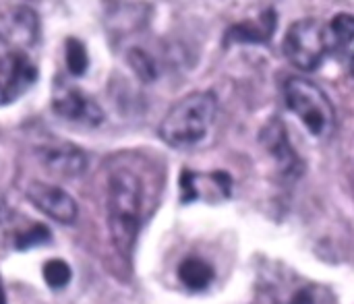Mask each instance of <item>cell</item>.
Segmentation results:
<instances>
[{
  "instance_id": "14",
  "label": "cell",
  "mask_w": 354,
  "mask_h": 304,
  "mask_svg": "<svg viewBox=\"0 0 354 304\" xmlns=\"http://www.w3.org/2000/svg\"><path fill=\"white\" fill-rule=\"evenodd\" d=\"M178 280L183 282V286H187L191 292H203L212 286L214 278H216V269L212 267V263L199 259V257H187L180 261L178 265Z\"/></svg>"
},
{
  "instance_id": "5",
  "label": "cell",
  "mask_w": 354,
  "mask_h": 304,
  "mask_svg": "<svg viewBox=\"0 0 354 304\" xmlns=\"http://www.w3.org/2000/svg\"><path fill=\"white\" fill-rule=\"evenodd\" d=\"M178 180H180L178 184H180L183 203H195V201L218 203L232 197V176L224 170L195 172L185 168Z\"/></svg>"
},
{
  "instance_id": "8",
  "label": "cell",
  "mask_w": 354,
  "mask_h": 304,
  "mask_svg": "<svg viewBox=\"0 0 354 304\" xmlns=\"http://www.w3.org/2000/svg\"><path fill=\"white\" fill-rule=\"evenodd\" d=\"M27 199L31 201L33 207H37L39 211H44L48 218L56 220L58 224H75L79 207L75 203V199L62 191L56 184H48V182H31L27 187Z\"/></svg>"
},
{
  "instance_id": "11",
  "label": "cell",
  "mask_w": 354,
  "mask_h": 304,
  "mask_svg": "<svg viewBox=\"0 0 354 304\" xmlns=\"http://www.w3.org/2000/svg\"><path fill=\"white\" fill-rule=\"evenodd\" d=\"M37 17L25 4H17L0 17V35L19 46L33 44L37 39Z\"/></svg>"
},
{
  "instance_id": "21",
  "label": "cell",
  "mask_w": 354,
  "mask_h": 304,
  "mask_svg": "<svg viewBox=\"0 0 354 304\" xmlns=\"http://www.w3.org/2000/svg\"><path fill=\"white\" fill-rule=\"evenodd\" d=\"M0 304H6V292H4L2 280H0Z\"/></svg>"
},
{
  "instance_id": "1",
  "label": "cell",
  "mask_w": 354,
  "mask_h": 304,
  "mask_svg": "<svg viewBox=\"0 0 354 304\" xmlns=\"http://www.w3.org/2000/svg\"><path fill=\"white\" fill-rule=\"evenodd\" d=\"M143 184L127 168L112 170L108 178V226L110 236L122 259H131L141 228Z\"/></svg>"
},
{
  "instance_id": "9",
  "label": "cell",
  "mask_w": 354,
  "mask_h": 304,
  "mask_svg": "<svg viewBox=\"0 0 354 304\" xmlns=\"http://www.w3.org/2000/svg\"><path fill=\"white\" fill-rule=\"evenodd\" d=\"M261 143H263L266 151L276 160V166L284 178L297 180L303 174V170H305L303 160L290 145V139H288V133H286V126L282 120L274 118L272 122H268V126L261 133Z\"/></svg>"
},
{
  "instance_id": "17",
  "label": "cell",
  "mask_w": 354,
  "mask_h": 304,
  "mask_svg": "<svg viewBox=\"0 0 354 304\" xmlns=\"http://www.w3.org/2000/svg\"><path fill=\"white\" fill-rule=\"evenodd\" d=\"M41 274H44L46 284H48L52 290H62V288H66L68 282H71V278H73V272H71L68 263L62 261V259H50V261H46Z\"/></svg>"
},
{
  "instance_id": "15",
  "label": "cell",
  "mask_w": 354,
  "mask_h": 304,
  "mask_svg": "<svg viewBox=\"0 0 354 304\" xmlns=\"http://www.w3.org/2000/svg\"><path fill=\"white\" fill-rule=\"evenodd\" d=\"M276 304H336V298L326 286L305 282L288 290L286 298L278 301Z\"/></svg>"
},
{
  "instance_id": "2",
  "label": "cell",
  "mask_w": 354,
  "mask_h": 304,
  "mask_svg": "<svg viewBox=\"0 0 354 304\" xmlns=\"http://www.w3.org/2000/svg\"><path fill=\"white\" fill-rule=\"evenodd\" d=\"M218 116V97L212 91H193L180 97L162 118L158 135L174 149H189L205 139Z\"/></svg>"
},
{
  "instance_id": "6",
  "label": "cell",
  "mask_w": 354,
  "mask_h": 304,
  "mask_svg": "<svg viewBox=\"0 0 354 304\" xmlns=\"http://www.w3.org/2000/svg\"><path fill=\"white\" fill-rule=\"evenodd\" d=\"M52 108L60 118L71 122H81L87 126H97L104 120L102 108L83 89L68 85L62 79H58V83L54 85Z\"/></svg>"
},
{
  "instance_id": "16",
  "label": "cell",
  "mask_w": 354,
  "mask_h": 304,
  "mask_svg": "<svg viewBox=\"0 0 354 304\" xmlns=\"http://www.w3.org/2000/svg\"><path fill=\"white\" fill-rule=\"evenodd\" d=\"M64 46H66V48H64V58H66L68 73L75 75V77L85 75V70H87V66H89V56H87L85 46H83L77 37H68Z\"/></svg>"
},
{
  "instance_id": "7",
  "label": "cell",
  "mask_w": 354,
  "mask_h": 304,
  "mask_svg": "<svg viewBox=\"0 0 354 304\" xmlns=\"http://www.w3.org/2000/svg\"><path fill=\"white\" fill-rule=\"evenodd\" d=\"M37 66L21 50H10L0 56V93L6 104L29 91L37 81Z\"/></svg>"
},
{
  "instance_id": "3",
  "label": "cell",
  "mask_w": 354,
  "mask_h": 304,
  "mask_svg": "<svg viewBox=\"0 0 354 304\" xmlns=\"http://www.w3.org/2000/svg\"><path fill=\"white\" fill-rule=\"evenodd\" d=\"M288 110L317 139H328L336 129V110L328 93L313 81L288 77L282 85Z\"/></svg>"
},
{
  "instance_id": "13",
  "label": "cell",
  "mask_w": 354,
  "mask_h": 304,
  "mask_svg": "<svg viewBox=\"0 0 354 304\" xmlns=\"http://www.w3.org/2000/svg\"><path fill=\"white\" fill-rule=\"evenodd\" d=\"M276 29V10L266 8L257 21H243L226 31L224 44H268Z\"/></svg>"
},
{
  "instance_id": "4",
  "label": "cell",
  "mask_w": 354,
  "mask_h": 304,
  "mask_svg": "<svg viewBox=\"0 0 354 304\" xmlns=\"http://www.w3.org/2000/svg\"><path fill=\"white\" fill-rule=\"evenodd\" d=\"M284 56L301 70H317L328 56L326 23L317 19L295 21L284 35Z\"/></svg>"
},
{
  "instance_id": "12",
  "label": "cell",
  "mask_w": 354,
  "mask_h": 304,
  "mask_svg": "<svg viewBox=\"0 0 354 304\" xmlns=\"http://www.w3.org/2000/svg\"><path fill=\"white\" fill-rule=\"evenodd\" d=\"M354 44V17L351 12H338L326 25V48L328 54L338 58L344 66H351Z\"/></svg>"
},
{
  "instance_id": "20",
  "label": "cell",
  "mask_w": 354,
  "mask_h": 304,
  "mask_svg": "<svg viewBox=\"0 0 354 304\" xmlns=\"http://www.w3.org/2000/svg\"><path fill=\"white\" fill-rule=\"evenodd\" d=\"M8 218H10V209H8V205L0 199V224H4Z\"/></svg>"
},
{
  "instance_id": "22",
  "label": "cell",
  "mask_w": 354,
  "mask_h": 304,
  "mask_svg": "<svg viewBox=\"0 0 354 304\" xmlns=\"http://www.w3.org/2000/svg\"><path fill=\"white\" fill-rule=\"evenodd\" d=\"M0 106H6V99L2 97V93H0Z\"/></svg>"
},
{
  "instance_id": "18",
  "label": "cell",
  "mask_w": 354,
  "mask_h": 304,
  "mask_svg": "<svg viewBox=\"0 0 354 304\" xmlns=\"http://www.w3.org/2000/svg\"><path fill=\"white\" fill-rule=\"evenodd\" d=\"M50 240H52L50 230L44 224H33L29 230H23L21 234L15 236V247L19 251H27V249H33V247H41V245H46Z\"/></svg>"
},
{
  "instance_id": "10",
  "label": "cell",
  "mask_w": 354,
  "mask_h": 304,
  "mask_svg": "<svg viewBox=\"0 0 354 304\" xmlns=\"http://www.w3.org/2000/svg\"><path fill=\"white\" fill-rule=\"evenodd\" d=\"M39 158L48 172L62 176V178H75L83 174L87 168V155L71 143H56V145H44L39 149Z\"/></svg>"
},
{
  "instance_id": "19",
  "label": "cell",
  "mask_w": 354,
  "mask_h": 304,
  "mask_svg": "<svg viewBox=\"0 0 354 304\" xmlns=\"http://www.w3.org/2000/svg\"><path fill=\"white\" fill-rule=\"evenodd\" d=\"M129 62H131V66L135 68V73L145 81V83H149V81H153L156 77H158V68H156V60L147 54V52H143V50H133L131 54H129Z\"/></svg>"
}]
</instances>
